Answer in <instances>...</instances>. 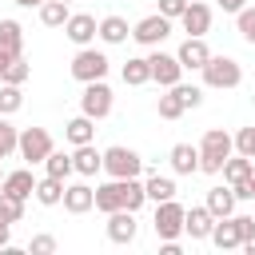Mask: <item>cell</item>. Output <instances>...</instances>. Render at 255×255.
Segmentation results:
<instances>
[{"label":"cell","mask_w":255,"mask_h":255,"mask_svg":"<svg viewBox=\"0 0 255 255\" xmlns=\"http://www.w3.org/2000/svg\"><path fill=\"white\" fill-rule=\"evenodd\" d=\"M167 36H171V20H167L163 12H151V16H143V20L131 28V40L143 44V48H159Z\"/></svg>","instance_id":"8992f818"},{"label":"cell","mask_w":255,"mask_h":255,"mask_svg":"<svg viewBox=\"0 0 255 255\" xmlns=\"http://www.w3.org/2000/svg\"><path fill=\"white\" fill-rule=\"evenodd\" d=\"M243 251H247V255H255V235H251V239H243Z\"/></svg>","instance_id":"7dc6e473"},{"label":"cell","mask_w":255,"mask_h":255,"mask_svg":"<svg viewBox=\"0 0 255 255\" xmlns=\"http://www.w3.org/2000/svg\"><path fill=\"white\" fill-rule=\"evenodd\" d=\"M219 8L223 12H239V8H247V0H219Z\"/></svg>","instance_id":"ee69618b"},{"label":"cell","mask_w":255,"mask_h":255,"mask_svg":"<svg viewBox=\"0 0 255 255\" xmlns=\"http://www.w3.org/2000/svg\"><path fill=\"white\" fill-rule=\"evenodd\" d=\"M235 151L247 155V159H255V128H239L235 131Z\"/></svg>","instance_id":"74e56055"},{"label":"cell","mask_w":255,"mask_h":255,"mask_svg":"<svg viewBox=\"0 0 255 255\" xmlns=\"http://www.w3.org/2000/svg\"><path fill=\"white\" fill-rule=\"evenodd\" d=\"M128 36H131V28H128L124 16H104V20H100V40H104V44H124Z\"/></svg>","instance_id":"484cf974"},{"label":"cell","mask_w":255,"mask_h":255,"mask_svg":"<svg viewBox=\"0 0 255 255\" xmlns=\"http://www.w3.org/2000/svg\"><path fill=\"white\" fill-rule=\"evenodd\" d=\"M24 219V199H12L0 191V223H20Z\"/></svg>","instance_id":"e575fe53"},{"label":"cell","mask_w":255,"mask_h":255,"mask_svg":"<svg viewBox=\"0 0 255 255\" xmlns=\"http://www.w3.org/2000/svg\"><path fill=\"white\" fill-rule=\"evenodd\" d=\"M96 207V187L88 183H68L64 187V211L68 215H88Z\"/></svg>","instance_id":"4fadbf2b"},{"label":"cell","mask_w":255,"mask_h":255,"mask_svg":"<svg viewBox=\"0 0 255 255\" xmlns=\"http://www.w3.org/2000/svg\"><path fill=\"white\" fill-rule=\"evenodd\" d=\"M64 179H56V175H44V179H36V203H44V207H60L64 203Z\"/></svg>","instance_id":"603a6c76"},{"label":"cell","mask_w":255,"mask_h":255,"mask_svg":"<svg viewBox=\"0 0 255 255\" xmlns=\"http://www.w3.org/2000/svg\"><path fill=\"white\" fill-rule=\"evenodd\" d=\"M0 191H4V195H12V199H32V195H36V175H32L28 167L8 171V175H4V183H0Z\"/></svg>","instance_id":"e0dca14e"},{"label":"cell","mask_w":255,"mask_h":255,"mask_svg":"<svg viewBox=\"0 0 255 255\" xmlns=\"http://www.w3.org/2000/svg\"><path fill=\"white\" fill-rule=\"evenodd\" d=\"M235 151V135H227L223 128H207L203 139H199V155H215V159H227Z\"/></svg>","instance_id":"5bb4252c"},{"label":"cell","mask_w":255,"mask_h":255,"mask_svg":"<svg viewBox=\"0 0 255 255\" xmlns=\"http://www.w3.org/2000/svg\"><path fill=\"white\" fill-rule=\"evenodd\" d=\"M251 163H255V159H247V155H239V151H231L219 175H223L227 183H239V179H247V175H251Z\"/></svg>","instance_id":"4dcf8cb0"},{"label":"cell","mask_w":255,"mask_h":255,"mask_svg":"<svg viewBox=\"0 0 255 255\" xmlns=\"http://www.w3.org/2000/svg\"><path fill=\"white\" fill-rule=\"evenodd\" d=\"M28 76H32V68L24 64V56H16V60H12V64L4 68V76H0V84H24Z\"/></svg>","instance_id":"8d00e7d4"},{"label":"cell","mask_w":255,"mask_h":255,"mask_svg":"<svg viewBox=\"0 0 255 255\" xmlns=\"http://www.w3.org/2000/svg\"><path fill=\"white\" fill-rule=\"evenodd\" d=\"M64 4H72V0H64Z\"/></svg>","instance_id":"f907efd6"},{"label":"cell","mask_w":255,"mask_h":255,"mask_svg":"<svg viewBox=\"0 0 255 255\" xmlns=\"http://www.w3.org/2000/svg\"><path fill=\"white\" fill-rule=\"evenodd\" d=\"M4 175H8V171H4V163H0V183H4Z\"/></svg>","instance_id":"681fc988"},{"label":"cell","mask_w":255,"mask_h":255,"mask_svg":"<svg viewBox=\"0 0 255 255\" xmlns=\"http://www.w3.org/2000/svg\"><path fill=\"white\" fill-rule=\"evenodd\" d=\"M247 179H251V187H255V163H251V175H247Z\"/></svg>","instance_id":"c3c4849f"},{"label":"cell","mask_w":255,"mask_h":255,"mask_svg":"<svg viewBox=\"0 0 255 255\" xmlns=\"http://www.w3.org/2000/svg\"><path fill=\"white\" fill-rule=\"evenodd\" d=\"M68 16H72V12H68L64 0H44V4H40V24H44V28H64Z\"/></svg>","instance_id":"f1b7e54d"},{"label":"cell","mask_w":255,"mask_h":255,"mask_svg":"<svg viewBox=\"0 0 255 255\" xmlns=\"http://www.w3.org/2000/svg\"><path fill=\"white\" fill-rule=\"evenodd\" d=\"M56 143H52V135H48V128H24L20 131V159H28V163H44L48 159V151H52Z\"/></svg>","instance_id":"52a82bcc"},{"label":"cell","mask_w":255,"mask_h":255,"mask_svg":"<svg viewBox=\"0 0 255 255\" xmlns=\"http://www.w3.org/2000/svg\"><path fill=\"white\" fill-rule=\"evenodd\" d=\"M167 159H171L175 175H195L199 171V143H175L167 151Z\"/></svg>","instance_id":"2e32d148"},{"label":"cell","mask_w":255,"mask_h":255,"mask_svg":"<svg viewBox=\"0 0 255 255\" xmlns=\"http://www.w3.org/2000/svg\"><path fill=\"white\" fill-rule=\"evenodd\" d=\"M24 108V92L20 84H0V116H12Z\"/></svg>","instance_id":"d6a6232c"},{"label":"cell","mask_w":255,"mask_h":255,"mask_svg":"<svg viewBox=\"0 0 255 255\" xmlns=\"http://www.w3.org/2000/svg\"><path fill=\"white\" fill-rule=\"evenodd\" d=\"M147 64H151V80H155L159 88H175V84L183 80V64H179V56H171V52H151Z\"/></svg>","instance_id":"ba28073f"},{"label":"cell","mask_w":255,"mask_h":255,"mask_svg":"<svg viewBox=\"0 0 255 255\" xmlns=\"http://www.w3.org/2000/svg\"><path fill=\"white\" fill-rule=\"evenodd\" d=\"M64 139H68L72 147H80V143H92V139H96V120L80 112L76 120H68V124H64Z\"/></svg>","instance_id":"44dd1931"},{"label":"cell","mask_w":255,"mask_h":255,"mask_svg":"<svg viewBox=\"0 0 255 255\" xmlns=\"http://www.w3.org/2000/svg\"><path fill=\"white\" fill-rule=\"evenodd\" d=\"M235 28H239V36L255 48V8H239V12H235Z\"/></svg>","instance_id":"d590c367"},{"label":"cell","mask_w":255,"mask_h":255,"mask_svg":"<svg viewBox=\"0 0 255 255\" xmlns=\"http://www.w3.org/2000/svg\"><path fill=\"white\" fill-rule=\"evenodd\" d=\"M104 171H108L112 179H131V175H139V171H143V159H139V151H135V147L116 143V147H108V151H104Z\"/></svg>","instance_id":"7a4b0ae2"},{"label":"cell","mask_w":255,"mask_h":255,"mask_svg":"<svg viewBox=\"0 0 255 255\" xmlns=\"http://www.w3.org/2000/svg\"><path fill=\"white\" fill-rule=\"evenodd\" d=\"M72 163H76V175L92 179L96 171H104V151H96V143H80L72 151Z\"/></svg>","instance_id":"ac0fdd59"},{"label":"cell","mask_w":255,"mask_h":255,"mask_svg":"<svg viewBox=\"0 0 255 255\" xmlns=\"http://www.w3.org/2000/svg\"><path fill=\"white\" fill-rule=\"evenodd\" d=\"M183 8H187V0H159V12H163L167 20H179Z\"/></svg>","instance_id":"60d3db41"},{"label":"cell","mask_w":255,"mask_h":255,"mask_svg":"<svg viewBox=\"0 0 255 255\" xmlns=\"http://www.w3.org/2000/svg\"><path fill=\"white\" fill-rule=\"evenodd\" d=\"M16 147H20V128H12V124L0 116V159H8Z\"/></svg>","instance_id":"836d02e7"},{"label":"cell","mask_w":255,"mask_h":255,"mask_svg":"<svg viewBox=\"0 0 255 255\" xmlns=\"http://www.w3.org/2000/svg\"><path fill=\"white\" fill-rule=\"evenodd\" d=\"M183 231H187L191 239H211V231H215V215L207 211V203L187 207V215H183Z\"/></svg>","instance_id":"9a60e30c"},{"label":"cell","mask_w":255,"mask_h":255,"mask_svg":"<svg viewBox=\"0 0 255 255\" xmlns=\"http://www.w3.org/2000/svg\"><path fill=\"white\" fill-rule=\"evenodd\" d=\"M183 215H187V207L175 203V199L155 203V219H151L155 235H159V239H179V235H183Z\"/></svg>","instance_id":"5b68a950"},{"label":"cell","mask_w":255,"mask_h":255,"mask_svg":"<svg viewBox=\"0 0 255 255\" xmlns=\"http://www.w3.org/2000/svg\"><path fill=\"white\" fill-rule=\"evenodd\" d=\"M179 24H183V32H187V36H207V32H211V8H207V4H199V0H187V8H183V16H179Z\"/></svg>","instance_id":"7c38bea8"},{"label":"cell","mask_w":255,"mask_h":255,"mask_svg":"<svg viewBox=\"0 0 255 255\" xmlns=\"http://www.w3.org/2000/svg\"><path fill=\"white\" fill-rule=\"evenodd\" d=\"M143 187H147V199H151V203L175 199V191H179V187H175V179H171V175H159V171H155V175H147V179H143Z\"/></svg>","instance_id":"d4e9b609"},{"label":"cell","mask_w":255,"mask_h":255,"mask_svg":"<svg viewBox=\"0 0 255 255\" xmlns=\"http://www.w3.org/2000/svg\"><path fill=\"white\" fill-rule=\"evenodd\" d=\"M211 243L219 251H231V247H243V231H239V219L227 215V219H215V231H211Z\"/></svg>","instance_id":"d6986e66"},{"label":"cell","mask_w":255,"mask_h":255,"mask_svg":"<svg viewBox=\"0 0 255 255\" xmlns=\"http://www.w3.org/2000/svg\"><path fill=\"white\" fill-rule=\"evenodd\" d=\"M0 48H8L12 56H24V28L16 20H0Z\"/></svg>","instance_id":"f546056e"},{"label":"cell","mask_w":255,"mask_h":255,"mask_svg":"<svg viewBox=\"0 0 255 255\" xmlns=\"http://www.w3.org/2000/svg\"><path fill=\"white\" fill-rule=\"evenodd\" d=\"M135 231H139V223H135V211L120 207V211H112V215H108V239H112L116 247H128V243H135Z\"/></svg>","instance_id":"30bf717a"},{"label":"cell","mask_w":255,"mask_h":255,"mask_svg":"<svg viewBox=\"0 0 255 255\" xmlns=\"http://www.w3.org/2000/svg\"><path fill=\"white\" fill-rule=\"evenodd\" d=\"M124 84L128 88H143V84H151V64H147V56H131L128 64H124Z\"/></svg>","instance_id":"cb8c5ba5"},{"label":"cell","mask_w":255,"mask_h":255,"mask_svg":"<svg viewBox=\"0 0 255 255\" xmlns=\"http://www.w3.org/2000/svg\"><path fill=\"white\" fill-rule=\"evenodd\" d=\"M76 171V163H72V155L68 151H60V147H52L48 151V159H44V175H56V179H68Z\"/></svg>","instance_id":"4316f807"},{"label":"cell","mask_w":255,"mask_h":255,"mask_svg":"<svg viewBox=\"0 0 255 255\" xmlns=\"http://www.w3.org/2000/svg\"><path fill=\"white\" fill-rule=\"evenodd\" d=\"M64 36H68L76 48H88V44L100 36V20H96V16H88V12H72V16H68V24H64Z\"/></svg>","instance_id":"9c48e42d"},{"label":"cell","mask_w":255,"mask_h":255,"mask_svg":"<svg viewBox=\"0 0 255 255\" xmlns=\"http://www.w3.org/2000/svg\"><path fill=\"white\" fill-rule=\"evenodd\" d=\"M231 191H235V199H255V187H251V179H239V183H231Z\"/></svg>","instance_id":"b9f144b4"},{"label":"cell","mask_w":255,"mask_h":255,"mask_svg":"<svg viewBox=\"0 0 255 255\" xmlns=\"http://www.w3.org/2000/svg\"><path fill=\"white\" fill-rule=\"evenodd\" d=\"M0 247H12V223H0Z\"/></svg>","instance_id":"7bdbcfd3"},{"label":"cell","mask_w":255,"mask_h":255,"mask_svg":"<svg viewBox=\"0 0 255 255\" xmlns=\"http://www.w3.org/2000/svg\"><path fill=\"white\" fill-rule=\"evenodd\" d=\"M175 92H179V100H183V108H199L203 104V88H195V84H175Z\"/></svg>","instance_id":"f35d334b"},{"label":"cell","mask_w":255,"mask_h":255,"mask_svg":"<svg viewBox=\"0 0 255 255\" xmlns=\"http://www.w3.org/2000/svg\"><path fill=\"white\" fill-rule=\"evenodd\" d=\"M112 104H116V96H112V88H108L104 80L84 84V92H80V112H84V116L104 120V116H112Z\"/></svg>","instance_id":"277c9868"},{"label":"cell","mask_w":255,"mask_h":255,"mask_svg":"<svg viewBox=\"0 0 255 255\" xmlns=\"http://www.w3.org/2000/svg\"><path fill=\"white\" fill-rule=\"evenodd\" d=\"M120 207H124V187H120V179L100 183V187H96V211L112 215V211H120Z\"/></svg>","instance_id":"7402d4cb"},{"label":"cell","mask_w":255,"mask_h":255,"mask_svg":"<svg viewBox=\"0 0 255 255\" xmlns=\"http://www.w3.org/2000/svg\"><path fill=\"white\" fill-rule=\"evenodd\" d=\"M203 203H207V211H211L215 219L235 215V191H231V183H227V187H223V183H219V187H207V199H203Z\"/></svg>","instance_id":"ffe728a7"},{"label":"cell","mask_w":255,"mask_h":255,"mask_svg":"<svg viewBox=\"0 0 255 255\" xmlns=\"http://www.w3.org/2000/svg\"><path fill=\"white\" fill-rule=\"evenodd\" d=\"M179 64H183V72H203V64L211 60V48H207V40L203 36H187L183 44H179Z\"/></svg>","instance_id":"8fae6325"},{"label":"cell","mask_w":255,"mask_h":255,"mask_svg":"<svg viewBox=\"0 0 255 255\" xmlns=\"http://www.w3.org/2000/svg\"><path fill=\"white\" fill-rule=\"evenodd\" d=\"M12 4H20V8H40L44 0H12Z\"/></svg>","instance_id":"bcb514c9"},{"label":"cell","mask_w":255,"mask_h":255,"mask_svg":"<svg viewBox=\"0 0 255 255\" xmlns=\"http://www.w3.org/2000/svg\"><path fill=\"white\" fill-rule=\"evenodd\" d=\"M12 60H16V56H12V52H8V48H0V76H4V68H8V64H12Z\"/></svg>","instance_id":"f6af8a7d"},{"label":"cell","mask_w":255,"mask_h":255,"mask_svg":"<svg viewBox=\"0 0 255 255\" xmlns=\"http://www.w3.org/2000/svg\"><path fill=\"white\" fill-rule=\"evenodd\" d=\"M155 112H159V120H179L187 108H183V100H179V92L175 88H167L163 96H159V104H155Z\"/></svg>","instance_id":"1f68e13d"},{"label":"cell","mask_w":255,"mask_h":255,"mask_svg":"<svg viewBox=\"0 0 255 255\" xmlns=\"http://www.w3.org/2000/svg\"><path fill=\"white\" fill-rule=\"evenodd\" d=\"M28 251H32V255H52V251H56V239H52V235H32Z\"/></svg>","instance_id":"ab89813d"},{"label":"cell","mask_w":255,"mask_h":255,"mask_svg":"<svg viewBox=\"0 0 255 255\" xmlns=\"http://www.w3.org/2000/svg\"><path fill=\"white\" fill-rule=\"evenodd\" d=\"M108 56L104 52H96L92 44L88 48H80L76 56H72V80H80V84H92V80H104L108 76Z\"/></svg>","instance_id":"3957f363"},{"label":"cell","mask_w":255,"mask_h":255,"mask_svg":"<svg viewBox=\"0 0 255 255\" xmlns=\"http://www.w3.org/2000/svg\"><path fill=\"white\" fill-rule=\"evenodd\" d=\"M120 187H124V207H128V211H139V207L147 203V187H143V179H139V175L120 179Z\"/></svg>","instance_id":"83f0119b"},{"label":"cell","mask_w":255,"mask_h":255,"mask_svg":"<svg viewBox=\"0 0 255 255\" xmlns=\"http://www.w3.org/2000/svg\"><path fill=\"white\" fill-rule=\"evenodd\" d=\"M203 84L215 88V92H231V88L243 84V64L231 60V56H211L203 64Z\"/></svg>","instance_id":"6da1fadb"}]
</instances>
